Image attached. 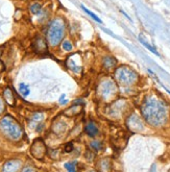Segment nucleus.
<instances>
[{
    "label": "nucleus",
    "instance_id": "1",
    "mask_svg": "<svg viewBox=\"0 0 170 172\" xmlns=\"http://www.w3.org/2000/svg\"><path fill=\"white\" fill-rule=\"evenodd\" d=\"M141 113L146 122L150 125L159 127L166 123L168 111L165 102L153 96H148L141 106Z\"/></svg>",
    "mask_w": 170,
    "mask_h": 172
},
{
    "label": "nucleus",
    "instance_id": "2",
    "mask_svg": "<svg viewBox=\"0 0 170 172\" xmlns=\"http://www.w3.org/2000/svg\"><path fill=\"white\" fill-rule=\"evenodd\" d=\"M65 30H66V24L62 18H55L49 23L48 29H47V41L49 45L55 47L58 46L62 40L64 39Z\"/></svg>",
    "mask_w": 170,
    "mask_h": 172
},
{
    "label": "nucleus",
    "instance_id": "3",
    "mask_svg": "<svg viewBox=\"0 0 170 172\" xmlns=\"http://www.w3.org/2000/svg\"><path fill=\"white\" fill-rule=\"evenodd\" d=\"M0 130L3 132V135L7 139L12 141H18L20 140L23 135V129L21 125L18 123L16 119H14L12 116L7 115L0 121Z\"/></svg>",
    "mask_w": 170,
    "mask_h": 172
},
{
    "label": "nucleus",
    "instance_id": "4",
    "mask_svg": "<svg viewBox=\"0 0 170 172\" xmlns=\"http://www.w3.org/2000/svg\"><path fill=\"white\" fill-rule=\"evenodd\" d=\"M114 76H115L118 84L123 87L134 86L139 79L138 73L127 66H120L119 68L116 69Z\"/></svg>",
    "mask_w": 170,
    "mask_h": 172
},
{
    "label": "nucleus",
    "instance_id": "5",
    "mask_svg": "<svg viewBox=\"0 0 170 172\" xmlns=\"http://www.w3.org/2000/svg\"><path fill=\"white\" fill-rule=\"evenodd\" d=\"M98 95L106 100L110 99L117 95V86L111 79L102 80L98 86Z\"/></svg>",
    "mask_w": 170,
    "mask_h": 172
},
{
    "label": "nucleus",
    "instance_id": "6",
    "mask_svg": "<svg viewBox=\"0 0 170 172\" xmlns=\"http://www.w3.org/2000/svg\"><path fill=\"white\" fill-rule=\"evenodd\" d=\"M46 146L42 139H37L33 141V145L30 147V153L33 158L37 160H43V158L46 155Z\"/></svg>",
    "mask_w": 170,
    "mask_h": 172
},
{
    "label": "nucleus",
    "instance_id": "7",
    "mask_svg": "<svg viewBox=\"0 0 170 172\" xmlns=\"http://www.w3.org/2000/svg\"><path fill=\"white\" fill-rule=\"evenodd\" d=\"M33 48L37 53H46L48 50L46 40L41 35H37L33 41Z\"/></svg>",
    "mask_w": 170,
    "mask_h": 172
},
{
    "label": "nucleus",
    "instance_id": "8",
    "mask_svg": "<svg viewBox=\"0 0 170 172\" xmlns=\"http://www.w3.org/2000/svg\"><path fill=\"white\" fill-rule=\"evenodd\" d=\"M127 126L129 129L134 130V132H139V130L143 129V127H144L141 119L135 114H133L127 119Z\"/></svg>",
    "mask_w": 170,
    "mask_h": 172
},
{
    "label": "nucleus",
    "instance_id": "9",
    "mask_svg": "<svg viewBox=\"0 0 170 172\" xmlns=\"http://www.w3.org/2000/svg\"><path fill=\"white\" fill-rule=\"evenodd\" d=\"M22 163L19 160H11L3 165L2 172H18L20 170Z\"/></svg>",
    "mask_w": 170,
    "mask_h": 172
},
{
    "label": "nucleus",
    "instance_id": "10",
    "mask_svg": "<svg viewBox=\"0 0 170 172\" xmlns=\"http://www.w3.org/2000/svg\"><path fill=\"white\" fill-rule=\"evenodd\" d=\"M116 65H117V61H116V59H114L113 56L108 55V56H104L103 59H102V67H103L106 70H108V71L113 70V69L116 67Z\"/></svg>",
    "mask_w": 170,
    "mask_h": 172
},
{
    "label": "nucleus",
    "instance_id": "11",
    "mask_svg": "<svg viewBox=\"0 0 170 172\" xmlns=\"http://www.w3.org/2000/svg\"><path fill=\"white\" fill-rule=\"evenodd\" d=\"M85 129H86L87 135L91 138H94L98 134V128H97V126H96V124L93 121H89L88 123H87Z\"/></svg>",
    "mask_w": 170,
    "mask_h": 172
},
{
    "label": "nucleus",
    "instance_id": "12",
    "mask_svg": "<svg viewBox=\"0 0 170 172\" xmlns=\"http://www.w3.org/2000/svg\"><path fill=\"white\" fill-rule=\"evenodd\" d=\"M3 98H4V101L7 103H9V106H14L15 104V96H14L13 91L9 88H5L3 91Z\"/></svg>",
    "mask_w": 170,
    "mask_h": 172
},
{
    "label": "nucleus",
    "instance_id": "13",
    "mask_svg": "<svg viewBox=\"0 0 170 172\" xmlns=\"http://www.w3.org/2000/svg\"><path fill=\"white\" fill-rule=\"evenodd\" d=\"M43 118H44L43 113H35V114L33 115V117L29 120V125H30L31 127H35V126L38 127V126H39V123L42 122Z\"/></svg>",
    "mask_w": 170,
    "mask_h": 172
},
{
    "label": "nucleus",
    "instance_id": "14",
    "mask_svg": "<svg viewBox=\"0 0 170 172\" xmlns=\"http://www.w3.org/2000/svg\"><path fill=\"white\" fill-rule=\"evenodd\" d=\"M80 111H82L80 104H73L71 108H69L68 110L65 111V115L66 116H75V115L80 114Z\"/></svg>",
    "mask_w": 170,
    "mask_h": 172
},
{
    "label": "nucleus",
    "instance_id": "15",
    "mask_svg": "<svg viewBox=\"0 0 170 172\" xmlns=\"http://www.w3.org/2000/svg\"><path fill=\"white\" fill-rule=\"evenodd\" d=\"M42 4L40 2H33L29 5V12H30L33 15H40L42 13Z\"/></svg>",
    "mask_w": 170,
    "mask_h": 172
},
{
    "label": "nucleus",
    "instance_id": "16",
    "mask_svg": "<svg viewBox=\"0 0 170 172\" xmlns=\"http://www.w3.org/2000/svg\"><path fill=\"white\" fill-rule=\"evenodd\" d=\"M82 9H84V11L86 12V13L88 14V15L90 16L91 18H92L93 20H95L96 22H98V23H102V21L100 20V18H99V17H97V16H96L95 14L93 13V12H91L90 9H87V7H85V5H82Z\"/></svg>",
    "mask_w": 170,
    "mask_h": 172
},
{
    "label": "nucleus",
    "instance_id": "17",
    "mask_svg": "<svg viewBox=\"0 0 170 172\" xmlns=\"http://www.w3.org/2000/svg\"><path fill=\"white\" fill-rule=\"evenodd\" d=\"M67 65H68V67L71 69L72 71H74V72H76V73H80V67H78V66H76V64L74 63V61L73 60H70L69 59L68 61H67Z\"/></svg>",
    "mask_w": 170,
    "mask_h": 172
},
{
    "label": "nucleus",
    "instance_id": "18",
    "mask_svg": "<svg viewBox=\"0 0 170 172\" xmlns=\"http://www.w3.org/2000/svg\"><path fill=\"white\" fill-rule=\"evenodd\" d=\"M19 92H20L21 94H22V96H24V97L28 96V94H29L28 86L25 84H20V86H19Z\"/></svg>",
    "mask_w": 170,
    "mask_h": 172
},
{
    "label": "nucleus",
    "instance_id": "19",
    "mask_svg": "<svg viewBox=\"0 0 170 172\" xmlns=\"http://www.w3.org/2000/svg\"><path fill=\"white\" fill-rule=\"evenodd\" d=\"M139 41L142 43V45H144V47H146V48L148 49V50H150L153 53H155L156 55H160V54H159V52H158V51L156 50V49L153 48V47L151 46V45H149L147 42H146V41H144L143 39H142V38H140V37H139Z\"/></svg>",
    "mask_w": 170,
    "mask_h": 172
},
{
    "label": "nucleus",
    "instance_id": "20",
    "mask_svg": "<svg viewBox=\"0 0 170 172\" xmlns=\"http://www.w3.org/2000/svg\"><path fill=\"white\" fill-rule=\"evenodd\" d=\"M65 168L68 170V172H76V162H70L65 164Z\"/></svg>",
    "mask_w": 170,
    "mask_h": 172
},
{
    "label": "nucleus",
    "instance_id": "21",
    "mask_svg": "<svg viewBox=\"0 0 170 172\" xmlns=\"http://www.w3.org/2000/svg\"><path fill=\"white\" fill-rule=\"evenodd\" d=\"M62 48L64 49L65 51H72L73 45L69 40H65L64 42L62 43Z\"/></svg>",
    "mask_w": 170,
    "mask_h": 172
},
{
    "label": "nucleus",
    "instance_id": "22",
    "mask_svg": "<svg viewBox=\"0 0 170 172\" xmlns=\"http://www.w3.org/2000/svg\"><path fill=\"white\" fill-rule=\"evenodd\" d=\"M90 146H91V148H93V149L96 150V151H98V150H100L102 148V144H101V142H99V141L91 142Z\"/></svg>",
    "mask_w": 170,
    "mask_h": 172
},
{
    "label": "nucleus",
    "instance_id": "23",
    "mask_svg": "<svg viewBox=\"0 0 170 172\" xmlns=\"http://www.w3.org/2000/svg\"><path fill=\"white\" fill-rule=\"evenodd\" d=\"M5 110V102L2 98L0 97V114H2Z\"/></svg>",
    "mask_w": 170,
    "mask_h": 172
},
{
    "label": "nucleus",
    "instance_id": "24",
    "mask_svg": "<svg viewBox=\"0 0 170 172\" xmlns=\"http://www.w3.org/2000/svg\"><path fill=\"white\" fill-rule=\"evenodd\" d=\"M65 152H71L73 150V144L72 143H68L66 146H65Z\"/></svg>",
    "mask_w": 170,
    "mask_h": 172
},
{
    "label": "nucleus",
    "instance_id": "25",
    "mask_svg": "<svg viewBox=\"0 0 170 172\" xmlns=\"http://www.w3.org/2000/svg\"><path fill=\"white\" fill-rule=\"evenodd\" d=\"M21 172H35V168H33V167L27 166V167H25Z\"/></svg>",
    "mask_w": 170,
    "mask_h": 172
},
{
    "label": "nucleus",
    "instance_id": "26",
    "mask_svg": "<svg viewBox=\"0 0 170 172\" xmlns=\"http://www.w3.org/2000/svg\"><path fill=\"white\" fill-rule=\"evenodd\" d=\"M4 71V65H3V63L0 61V73L3 72Z\"/></svg>",
    "mask_w": 170,
    "mask_h": 172
},
{
    "label": "nucleus",
    "instance_id": "27",
    "mask_svg": "<svg viewBox=\"0 0 170 172\" xmlns=\"http://www.w3.org/2000/svg\"><path fill=\"white\" fill-rule=\"evenodd\" d=\"M1 50H2V49L0 48V56H1Z\"/></svg>",
    "mask_w": 170,
    "mask_h": 172
},
{
    "label": "nucleus",
    "instance_id": "28",
    "mask_svg": "<svg viewBox=\"0 0 170 172\" xmlns=\"http://www.w3.org/2000/svg\"><path fill=\"white\" fill-rule=\"evenodd\" d=\"M90 172H96V171H90Z\"/></svg>",
    "mask_w": 170,
    "mask_h": 172
}]
</instances>
